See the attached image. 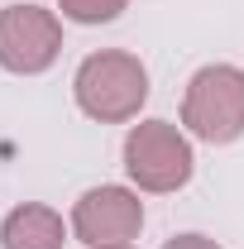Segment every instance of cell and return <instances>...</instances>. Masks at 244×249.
Masks as SVG:
<instances>
[{
  "instance_id": "cell-1",
  "label": "cell",
  "mask_w": 244,
  "mask_h": 249,
  "mask_svg": "<svg viewBox=\"0 0 244 249\" xmlns=\"http://www.w3.org/2000/svg\"><path fill=\"white\" fill-rule=\"evenodd\" d=\"M72 96H77L82 115H91L101 124H124L149 101V67L124 48L87 53L72 77Z\"/></svg>"
},
{
  "instance_id": "cell-8",
  "label": "cell",
  "mask_w": 244,
  "mask_h": 249,
  "mask_svg": "<svg viewBox=\"0 0 244 249\" xmlns=\"http://www.w3.org/2000/svg\"><path fill=\"white\" fill-rule=\"evenodd\" d=\"M163 249H220L211 235H177V240H168Z\"/></svg>"
},
{
  "instance_id": "cell-6",
  "label": "cell",
  "mask_w": 244,
  "mask_h": 249,
  "mask_svg": "<svg viewBox=\"0 0 244 249\" xmlns=\"http://www.w3.org/2000/svg\"><path fill=\"white\" fill-rule=\"evenodd\" d=\"M0 245L5 249H62L67 245V225L53 206L24 201L0 220Z\"/></svg>"
},
{
  "instance_id": "cell-2",
  "label": "cell",
  "mask_w": 244,
  "mask_h": 249,
  "mask_svg": "<svg viewBox=\"0 0 244 249\" xmlns=\"http://www.w3.org/2000/svg\"><path fill=\"white\" fill-rule=\"evenodd\" d=\"M182 124L187 134L206 144H235L244 134V72L230 62L201 67L182 96Z\"/></svg>"
},
{
  "instance_id": "cell-7",
  "label": "cell",
  "mask_w": 244,
  "mask_h": 249,
  "mask_svg": "<svg viewBox=\"0 0 244 249\" xmlns=\"http://www.w3.org/2000/svg\"><path fill=\"white\" fill-rule=\"evenodd\" d=\"M58 10L72 24H110L129 10V0H58Z\"/></svg>"
},
{
  "instance_id": "cell-9",
  "label": "cell",
  "mask_w": 244,
  "mask_h": 249,
  "mask_svg": "<svg viewBox=\"0 0 244 249\" xmlns=\"http://www.w3.org/2000/svg\"><path fill=\"white\" fill-rule=\"evenodd\" d=\"M96 249H134V245H96Z\"/></svg>"
},
{
  "instance_id": "cell-5",
  "label": "cell",
  "mask_w": 244,
  "mask_h": 249,
  "mask_svg": "<svg viewBox=\"0 0 244 249\" xmlns=\"http://www.w3.org/2000/svg\"><path fill=\"white\" fill-rule=\"evenodd\" d=\"M144 230V201L129 187H91L72 206V235L87 249L96 245H129Z\"/></svg>"
},
{
  "instance_id": "cell-3",
  "label": "cell",
  "mask_w": 244,
  "mask_h": 249,
  "mask_svg": "<svg viewBox=\"0 0 244 249\" xmlns=\"http://www.w3.org/2000/svg\"><path fill=\"white\" fill-rule=\"evenodd\" d=\"M192 139L173 120H144L124 134V173L139 192H177L192 182Z\"/></svg>"
},
{
  "instance_id": "cell-4",
  "label": "cell",
  "mask_w": 244,
  "mask_h": 249,
  "mask_svg": "<svg viewBox=\"0 0 244 249\" xmlns=\"http://www.w3.org/2000/svg\"><path fill=\"white\" fill-rule=\"evenodd\" d=\"M62 53V19L43 5H5L0 10V67L15 77L48 72Z\"/></svg>"
}]
</instances>
